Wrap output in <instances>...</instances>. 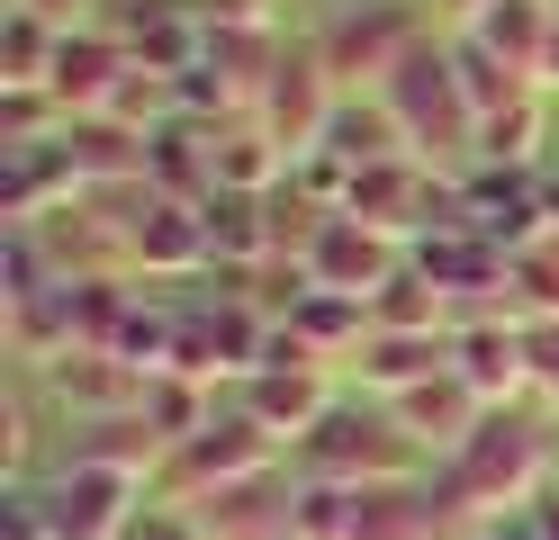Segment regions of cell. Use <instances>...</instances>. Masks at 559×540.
<instances>
[{
	"label": "cell",
	"instance_id": "obj_1",
	"mask_svg": "<svg viewBox=\"0 0 559 540\" xmlns=\"http://www.w3.org/2000/svg\"><path fill=\"white\" fill-rule=\"evenodd\" d=\"M451 487H461L487 523H506V514H523V504H542L550 495V468H559V442L523 415V406H487V423L469 432L461 451H442L433 459Z\"/></svg>",
	"mask_w": 559,
	"mask_h": 540
},
{
	"label": "cell",
	"instance_id": "obj_2",
	"mask_svg": "<svg viewBox=\"0 0 559 540\" xmlns=\"http://www.w3.org/2000/svg\"><path fill=\"white\" fill-rule=\"evenodd\" d=\"M379 99L397 108V127H406V144L425 154L433 171L442 163H478V108H469V91H461V63H451V36H425L389 82H379Z\"/></svg>",
	"mask_w": 559,
	"mask_h": 540
},
{
	"label": "cell",
	"instance_id": "obj_3",
	"mask_svg": "<svg viewBox=\"0 0 559 540\" xmlns=\"http://www.w3.org/2000/svg\"><path fill=\"white\" fill-rule=\"evenodd\" d=\"M433 451L389 415V406H343L298 442V478H334V487H379V478H425Z\"/></svg>",
	"mask_w": 559,
	"mask_h": 540
},
{
	"label": "cell",
	"instance_id": "obj_4",
	"mask_svg": "<svg viewBox=\"0 0 559 540\" xmlns=\"http://www.w3.org/2000/svg\"><path fill=\"white\" fill-rule=\"evenodd\" d=\"M280 459H289V442H271V432H262V423H253V415H243L235 396H226V406H217V423H207L199 442H181V451L163 459V478H154V495H163V504H207L217 487H243V478H271Z\"/></svg>",
	"mask_w": 559,
	"mask_h": 540
},
{
	"label": "cell",
	"instance_id": "obj_5",
	"mask_svg": "<svg viewBox=\"0 0 559 540\" xmlns=\"http://www.w3.org/2000/svg\"><path fill=\"white\" fill-rule=\"evenodd\" d=\"M425 36H433V27L415 19L406 0H353V10H343V19L317 36V55L334 63V82H343V91H379L415 46H425Z\"/></svg>",
	"mask_w": 559,
	"mask_h": 540
},
{
	"label": "cell",
	"instance_id": "obj_6",
	"mask_svg": "<svg viewBox=\"0 0 559 540\" xmlns=\"http://www.w3.org/2000/svg\"><path fill=\"white\" fill-rule=\"evenodd\" d=\"M334 108H343V82H334V63H325L317 46H289V55H280V72H271V91L253 99V118H262V135H271L289 163H307V154L325 144Z\"/></svg>",
	"mask_w": 559,
	"mask_h": 540
},
{
	"label": "cell",
	"instance_id": "obj_7",
	"mask_svg": "<svg viewBox=\"0 0 559 540\" xmlns=\"http://www.w3.org/2000/svg\"><path fill=\"white\" fill-rule=\"evenodd\" d=\"M154 504L145 478L127 468H91V459H63L46 478V514H55V540H127L135 514Z\"/></svg>",
	"mask_w": 559,
	"mask_h": 540
},
{
	"label": "cell",
	"instance_id": "obj_8",
	"mask_svg": "<svg viewBox=\"0 0 559 540\" xmlns=\"http://www.w3.org/2000/svg\"><path fill=\"white\" fill-rule=\"evenodd\" d=\"M451 370H461L487 406H533V379H523V307H478L451 324Z\"/></svg>",
	"mask_w": 559,
	"mask_h": 540
},
{
	"label": "cell",
	"instance_id": "obj_9",
	"mask_svg": "<svg viewBox=\"0 0 559 540\" xmlns=\"http://www.w3.org/2000/svg\"><path fill=\"white\" fill-rule=\"evenodd\" d=\"M461 207H469V235H487L497 252H523L550 235V180L542 171H487L469 163L461 171Z\"/></svg>",
	"mask_w": 559,
	"mask_h": 540
},
{
	"label": "cell",
	"instance_id": "obj_10",
	"mask_svg": "<svg viewBox=\"0 0 559 540\" xmlns=\"http://www.w3.org/2000/svg\"><path fill=\"white\" fill-rule=\"evenodd\" d=\"M127 262H135V288L145 279H207L217 252H207V207H181V199H145L127 226Z\"/></svg>",
	"mask_w": 559,
	"mask_h": 540
},
{
	"label": "cell",
	"instance_id": "obj_11",
	"mask_svg": "<svg viewBox=\"0 0 559 540\" xmlns=\"http://www.w3.org/2000/svg\"><path fill=\"white\" fill-rule=\"evenodd\" d=\"M397 262H406L397 235L361 226V216H325L317 252H307V279H317V288H343V298H379V288L397 279Z\"/></svg>",
	"mask_w": 559,
	"mask_h": 540
},
{
	"label": "cell",
	"instance_id": "obj_12",
	"mask_svg": "<svg viewBox=\"0 0 559 540\" xmlns=\"http://www.w3.org/2000/svg\"><path fill=\"white\" fill-rule=\"evenodd\" d=\"M73 199H82V171L63 154V135L55 144H0V226H46Z\"/></svg>",
	"mask_w": 559,
	"mask_h": 540
},
{
	"label": "cell",
	"instance_id": "obj_13",
	"mask_svg": "<svg viewBox=\"0 0 559 540\" xmlns=\"http://www.w3.org/2000/svg\"><path fill=\"white\" fill-rule=\"evenodd\" d=\"M226 396H235V406L271 432V442H289V451H298L307 432H317V423L343 406L325 370H253V379H243V387H226Z\"/></svg>",
	"mask_w": 559,
	"mask_h": 540
},
{
	"label": "cell",
	"instance_id": "obj_14",
	"mask_svg": "<svg viewBox=\"0 0 559 540\" xmlns=\"http://www.w3.org/2000/svg\"><path fill=\"white\" fill-rule=\"evenodd\" d=\"M145 370H135V360H118V351H63L55 370H46V396L73 423H99V415H135L145 406Z\"/></svg>",
	"mask_w": 559,
	"mask_h": 540
},
{
	"label": "cell",
	"instance_id": "obj_15",
	"mask_svg": "<svg viewBox=\"0 0 559 540\" xmlns=\"http://www.w3.org/2000/svg\"><path fill=\"white\" fill-rule=\"evenodd\" d=\"M190 514L207 523V540H298V487H289V468H271V478L217 487Z\"/></svg>",
	"mask_w": 559,
	"mask_h": 540
},
{
	"label": "cell",
	"instance_id": "obj_16",
	"mask_svg": "<svg viewBox=\"0 0 559 540\" xmlns=\"http://www.w3.org/2000/svg\"><path fill=\"white\" fill-rule=\"evenodd\" d=\"M389 415H397V423L415 432V442H425V451L442 459V451H461V442H469V432L487 423V396H478V387H469L461 370H433L425 387H406V396H397V406H389Z\"/></svg>",
	"mask_w": 559,
	"mask_h": 540
},
{
	"label": "cell",
	"instance_id": "obj_17",
	"mask_svg": "<svg viewBox=\"0 0 559 540\" xmlns=\"http://www.w3.org/2000/svg\"><path fill=\"white\" fill-rule=\"evenodd\" d=\"M63 154H73L82 190H135V180H145L154 135L127 127V118H63Z\"/></svg>",
	"mask_w": 559,
	"mask_h": 540
},
{
	"label": "cell",
	"instance_id": "obj_18",
	"mask_svg": "<svg viewBox=\"0 0 559 540\" xmlns=\"http://www.w3.org/2000/svg\"><path fill=\"white\" fill-rule=\"evenodd\" d=\"M433 370H451V334H370L353 351V379L379 396V406H397V396L425 387Z\"/></svg>",
	"mask_w": 559,
	"mask_h": 540
},
{
	"label": "cell",
	"instance_id": "obj_19",
	"mask_svg": "<svg viewBox=\"0 0 559 540\" xmlns=\"http://www.w3.org/2000/svg\"><path fill=\"white\" fill-rule=\"evenodd\" d=\"M317 154H334L343 171H370V163H397V154H415V144H406L397 108L379 99V91H343V108H334V127H325V144H317Z\"/></svg>",
	"mask_w": 559,
	"mask_h": 540
},
{
	"label": "cell",
	"instance_id": "obj_20",
	"mask_svg": "<svg viewBox=\"0 0 559 540\" xmlns=\"http://www.w3.org/2000/svg\"><path fill=\"white\" fill-rule=\"evenodd\" d=\"M343 540H442L425 478H379V487H353V523H343Z\"/></svg>",
	"mask_w": 559,
	"mask_h": 540
},
{
	"label": "cell",
	"instance_id": "obj_21",
	"mask_svg": "<svg viewBox=\"0 0 559 540\" xmlns=\"http://www.w3.org/2000/svg\"><path fill=\"white\" fill-rule=\"evenodd\" d=\"M207 154H217V190H243V199H271V190H289V154L262 135V118H226V127H207Z\"/></svg>",
	"mask_w": 559,
	"mask_h": 540
},
{
	"label": "cell",
	"instance_id": "obj_22",
	"mask_svg": "<svg viewBox=\"0 0 559 540\" xmlns=\"http://www.w3.org/2000/svg\"><path fill=\"white\" fill-rule=\"evenodd\" d=\"M461 36H478L497 63H514L523 82H533L542 55H550V36H559V10H550V0H487V10H478Z\"/></svg>",
	"mask_w": 559,
	"mask_h": 540
},
{
	"label": "cell",
	"instance_id": "obj_23",
	"mask_svg": "<svg viewBox=\"0 0 559 540\" xmlns=\"http://www.w3.org/2000/svg\"><path fill=\"white\" fill-rule=\"evenodd\" d=\"M63 459H91V468H127V478H163V432L145 423V406H135V415H99V423H73V451H63Z\"/></svg>",
	"mask_w": 559,
	"mask_h": 540
},
{
	"label": "cell",
	"instance_id": "obj_24",
	"mask_svg": "<svg viewBox=\"0 0 559 540\" xmlns=\"http://www.w3.org/2000/svg\"><path fill=\"white\" fill-rule=\"evenodd\" d=\"M207 252H217V271H253L271 262V199H243V190H217L207 199Z\"/></svg>",
	"mask_w": 559,
	"mask_h": 540
},
{
	"label": "cell",
	"instance_id": "obj_25",
	"mask_svg": "<svg viewBox=\"0 0 559 540\" xmlns=\"http://www.w3.org/2000/svg\"><path fill=\"white\" fill-rule=\"evenodd\" d=\"M63 55V27L37 10H0V91H46Z\"/></svg>",
	"mask_w": 559,
	"mask_h": 540
},
{
	"label": "cell",
	"instance_id": "obj_26",
	"mask_svg": "<svg viewBox=\"0 0 559 540\" xmlns=\"http://www.w3.org/2000/svg\"><path fill=\"white\" fill-rule=\"evenodd\" d=\"M542 144H550L542 91L514 99V108H497V118H478V163H487V171H542Z\"/></svg>",
	"mask_w": 559,
	"mask_h": 540
},
{
	"label": "cell",
	"instance_id": "obj_27",
	"mask_svg": "<svg viewBox=\"0 0 559 540\" xmlns=\"http://www.w3.org/2000/svg\"><path fill=\"white\" fill-rule=\"evenodd\" d=\"M370 334H451V298L415 262H397V279L370 298Z\"/></svg>",
	"mask_w": 559,
	"mask_h": 540
},
{
	"label": "cell",
	"instance_id": "obj_28",
	"mask_svg": "<svg viewBox=\"0 0 559 540\" xmlns=\"http://www.w3.org/2000/svg\"><path fill=\"white\" fill-rule=\"evenodd\" d=\"M0 324H10V351H19V360H37V370H55L63 351H82V334H73V288H46V298L10 307Z\"/></svg>",
	"mask_w": 559,
	"mask_h": 540
},
{
	"label": "cell",
	"instance_id": "obj_29",
	"mask_svg": "<svg viewBox=\"0 0 559 540\" xmlns=\"http://www.w3.org/2000/svg\"><path fill=\"white\" fill-rule=\"evenodd\" d=\"M217 406H226V387H199V379H154L145 387V423L163 432V451L199 442V432L217 423Z\"/></svg>",
	"mask_w": 559,
	"mask_h": 540
},
{
	"label": "cell",
	"instance_id": "obj_30",
	"mask_svg": "<svg viewBox=\"0 0 559 540\" xmlns=\"http://www.w3.org/2000/svg\"><path fill=\"white\" fill-rule=\"evenodd\" d=\"M289 324H298V334H307V343H317V351L334 360V370H343V360H353V351L370 343V298H343V288H317V298H307Z\"/></svg>",
	"mask_w": 559,
	"mask_h": 540
},
{
	"label": "cell",
	"instance_id": "obj_31",
	"mask_svg": "<svg viewBox=\"0 0 559 540\" xmlns=\"http://www.w3.org/2000/svg\"><path fill=\"white\" fill-rule=\"evenodd\" d=\"M451 63H461V91H469V108H478V118H497V108L533 99V82H523L514 63H497V55L478 46V36H451Z\"/></svg>",
	"mask_w": 559,
	"mask_h": 540
},
{
	"label": "cell",
	"instance_id": "obj_32",
	"mask_svg": "<svg viewBox=\"0 0 559 540\" xmlns=\"http://www.w3.org/2000/svg\"><path fill=\"white\" fill-rule=\"evenodd\" d=\"M514 307L523 315H559V226L514 252Z\"/></svg>",
	"mask_w": 559,
	"mask_h": 540
},
{
	"label": "cell",
	"instance_id": "obj_33",
	"mask_svg": "<svg viewBox=\"0 0 559 540\" xmlns=\"http://www.w3.org/2000/svg\"><path fill=\"white\" fill-rule=\"evenodd\" d=\"M523 379L533 406H559V315H523Z\"/></svg>",
	"mask_w": 559,
	"mask_h": 540
},
{
	"label": "cell",
	"instance_id": "obj_34",
	"mask_svg": "<svg viewBox=\"0 0 559 540\" xmlns=\"http://www.w3.org/2000/svg\"><path fill=\"white\" fill-rule=\"evenodd\" d=\"M0 540H55L46 487H10V495H0Z\"/></svg>",
	"mask_w": 559,
	"mask_h": 540
},
{
	"label": "cell",
	"instance_id": "obj_35",
	"mask_svg": "<svg viewBox=\"0 0 559 540\" xmlns=\"http://www.w3.org/2000/svg\"><path fill=\"white\" fill-rule=\"evenodd\" d=\"M127 540H207V523L190 514V504H163V495H154L145 514H135V531H127Z\"/></svg>",
	"mask_w": 559,
	"mask_h": 540
},
{
	"label": "cell",
	"instance_id": "obj_36",
	"mask_svg": "<svg viewBox=\"0 0 559 540\" xmlns=\"http://www.w3.org/2000/svg\"><path fill=\"white\" fill-rule=\"evenodd\" d=\"M27 442H37V432H27V406L0 396V478L10 487H27Z\"/></svg>",
	"mask_w": 559,
	"mask_h": 540
},
{
	"label": "cell",
	"instance_id": "obj_37",
	"mask_svg": "<svg viewBox=\"0 0 559 540\" xmlns=\"http://www.w3.org/2000/svg\"><path fill=\"white\" fill-rule=\"evenodd\" d=\"M199 27H280L271 19V0H190Z\"/></svg>",
	"mask_w": 559,
	"mask_h": 540
},
{
	"label": "cell",
	"instance_id": "obj_38",
	"mask_svg": "<svg viewBox=\"0 0 559 540\" xmlns=\"http://www.w3.org/2000/svg\"><path fill=\"white\" fill-rule=\"evenodd\" d=\"M10 10H37V19H55V27H99L109 0H10Z\"/></svg>",
	"mask_w": 559,
	"mask_h": 540
},
{
	"label": "cell",
	"instance_id": "obj_39",
	"mask_svg": "<svg viewBox=\"0 0 559 540\" xmlns=\"http://www.w3.org/2000/svg\"><path fill=\"white\" fill-rule=\"evenodd\" d=\"M469 540H542V523H533V504H523V514H506V523H487V531H469Z\"/></svg>",
	"mask_w": 559,
	"mask_h": 540
},
{
	"label": "cell",
	"instance_id": "obj_40",
	"mask_svg": "<svg viewBox=\"0 0 559 540\" xmlns=\"http://www.w3.org/2000/svg\"><path fill=\"white\" fill-rule=\"evenodd\" d=\"M533 523H542V540H559V487H550V495L533 504Z\"/></svg>",
	"mask_w": 559,
	"mask_h": 540
},
{
	"label": "cell",
	"instance_id": "obj_41",
	"mask_svg": "<svg viewBox=\"0 0 559 540\" xmlns=\"http://www.w3.org/2000/svg\"><path fill=\"white\" fill-rule=\"evenodd\" d=\"M433 10H442V19H461V27H469V19L487 10V0H433Z\"/></svg>",
	"mask_w": 559,
	"mask_h": 540
},
{
	"label": "cell",
	"instance_id": "obj_42",
	"mask_svg": "<svg viewBox=\"0 0 559 540\" xmlns=\"http://www.w3.org/2000/svg\"><path fill=\"white\" fill-rule=\"evenodd\" d=\"M550 487H559V468H550Z\"/></svg>",
	"mask_w": 559,
	"mask_h": 540
},
{
	"label": "cell",
	"instance_id": "obj_43",
	"mask_svg": "<svg viewBox=\"0 0 559 540\" xmlns=\"http://www.w3.org/2000/svg\"><path fill=\"white\" fill-rule=\"evenodd\" d=\"M550 10H559V0H550Z\"/></svg>",
	"mask_w": 559,
	"mask_h": 540
}]
</instances>
